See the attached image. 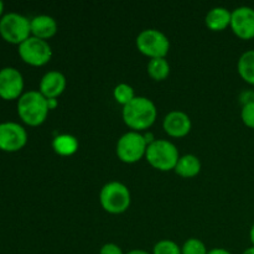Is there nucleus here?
<instances>
[{
    "mask_svg": "<svg viewBox=\"0 0 254 254\" xmlns=\"http://www.w3.org/2000/svg\"><path fill=\"white\" fill-rule=\"evenodd\" d=\"M124 123L135 131L144 130L153 126L158 116V109L151 99L143 96H135L128 104L123 107Z\"/></svg>",
    "mask_w": 254,
    "mask_h": 254,
    "instance_id": "nucleus-1",
    "label": "nucleus"
},
{
    "mask_svg": "<svg viewBox=\"0 0 254 254\" xmlns=\"http://www.w3.org/2000/svg\"><path fill=\"white\" fill-rule=\"evenodd\" d=\"M47 98L40 91H27L17 99L19 117L29 126H40L44 123L49 113Z\"/></svg>",
    "mask_w": 254,
    "mask_h": 254,
    "instance_id": "nucleus-2",
    "label": "nucleus"
},
{
    "mask_svg": "<svg viewBox=\"0 0 254 254\" xmlns=\"http://www.w3.org/2000/svg\"><path fill=\"white\" fill-rule=\"evenodd\" d=\"M145 158L151 166L161 171L175 169L179 160V150L176 145L165 139H156L146 148Z\"/></svg>",
    "mask_w": 254,
    "mask_h": 254,
    "instance_id": "nucleus-3",
    "label": "nucleus"
},
{
    "mask_svg": "<svg viewBox=\"0 0 254 254\" xmlns=\"http://www.w3.org/2000/svg\"><path fill=\"white\" fill-rule=\"evenodd\" d=\"M99 201L107 212L122 213L128 210L130 205V191L123 183L111 181L102 188Z\"/></svg>",
    "mask_w": 254,
    "mask_h": 254,
    "instance_id": "nucleus-4",
    "label": "nucleus"
},
{
    "mask_svg": "<svg viewBox=\"0 0 254 254\" xmlns=\"http://www.w3.org/2000/svg\"><path fill=\"white\" fill-rule=\"evenodd\" d=\"M30 19L19 12H6L0 19V35L10 44L20 45L31 36Z\"/></svg>",
    "mask_w": 254,
    "mask_h": 254,
    "instance_id": "nucleus-5",
    "label": "nucleus"
},
{
    "mask_svg": "<svg viewBox=\"0 0 254 254\" xmlns=\"http://www.w3.org/2000/svg\"><path fill=\"white\" fill-rule=\"evenodd\" d=\"M136 47L141 54L150 59L165 57L170 49V41L160 30L145 29L141 30L136 36Z\"/></svg>",
    "mask_w": 254,
    "mask_h": 254,
    "instance_id": "nucleus-6",
    "label": "nucleus"
},
{
    "mask_svg": "<svg viewBox=\"0 0 254 254\" xmlns=\"http://www.w3.org/2000/svg\"><path fill=\"white\" fill-rule=\"evenodd\" d=\"M145 138L139 131L131 130L124 133L117 143V155L124 163H136L140 160L146 153Z\"/></svg>",
    "mask_w": 254,
    "mask_h": 254,
    "instance_id": "nucleus-7",
    "label": "nucleus"
},
{
    "mask_svg": "<svg viewBox=\"0 0 254 254\" xmlns=\"http://www.w3.org/2000/svg\"><path fill=\"white\" fill-rule=\"evenodd\" d=\"M19 55L26 64L42 66L52 57V49L46 40L30 36L19 45Z\"/></svg>",
    "mask_w": 254,
    "mask_h": 254,
    "instance_id": "nucleus-8",
    "label": "nucleus"
},
{
    "mask_svg": "<svg viewBox=\"0 0 254 254\" xmlns=\"http://www.w3.org/2000/svg\"><path fill=\"white\" fill-rule=\"evenodd\" d=\"M27 133L24 127L15 122L0 123V149L4 151H17L24 148Z\"/></svg>",
    "mask_w": 254,
    "mask_h": 254,
    "instance_id": "nucleus-9",
    "label": "nucleus"
},
{
    "mask_svg": "<svg viewBox=\"0 0 254 254\" xmlns=\"http://www.w3.org/2000/svg\"><path fill=\"white\" fill-rule=\"evenodd\" d=\"M24 89V77L15 67H2L0 69V97L6 101L20 98Z\"/></svg>",
    "mask_w": 254,
    "mask_h": 254,
    "instance_id": "nucleus-10",
    "label": "nucleus"
},
{
    "mask_svg": "<svg viewBox=\"0 0 254 254\" xmlns=\"http://www.w3.org/2000/svg\"><path fill=\"white\" fill-rule=\"evenodd\" d=\"M232 31L242 40L254 37V9L251 6L236 7L231 15Z\"/></svg>",
    "mask_w": 254,
    "mask_h": 254,
    "instance_id": "nucleus-11",
    "label": "nucleus"
},
{
    "mask_svg": "<svg viewBox=\"0 0 254 254\" xmlns=\"http://www.w3.org/2000/svg\"><path fill=\"white\" fill-rule=\"evenodd\" d=\"M191 119L185 112L171 111L165 116L163 121V128L169 135L180 138L185 136L191 130Z\"/></svg>",
    "mask_w": 254,
    "mask_h": 254,
    "instance_id": "nucleus-12",
    "label": "nucleus"
},
{
    "mask_svg": "<svg viewBox=\"0 0 254 254\" xmlns=\"http://www.w3.org/2000/svg\"><path fill=\"white\" fill-rule=\"evenodd\" d=\"M66 77L60 71H49L40 81V92L46 98H57L66 88Z\"/></svg>",
    "mask_w": 254,
    "mask_h": 254,
    "instance_id": "nucleus-13",
    "label": "nucleus"
},
{
    "mask_svg": "<svg viewBox=\"0 0 254 254\" xmlns=\"http://www.w3.org/2000/svg\"><path fill=\"white\" fill-rule=\"evenodd\" d=\"M30 25H31L32 36L42 40L50 39L57 32L56 20L46 14L36 15L30 19Z\"/></svg>",
    "mask_w": 254,
    "mask_h": 254,
    "instance_id": "nucleus-14",
    "label": "nucleus"
},
{
    "mask_svg": "<svg viewBox=\"0 0 254 254\" xmlns=\"http://www.w3.org/2000/svg\"><path fill=\"white\" fill-rule=\"evenodd\" d=\"M231 15L232 11L223 6H215L206 14L205 22L207 27L213 31H221L231 25Z\"/></svg>",
    "mask_w": 254,
    "mask_h": 254,
    "instance_id": "nucleus-15",
    "label": "nucleus"
},
{
    "mask_svg": "<svg viewBox=\"0 0 254 254\" xmlns=\"http://www.w3.org/2000/svg\"><path fill=\"white\" fill-rule=\"evenodd\" d=\"M176 174L183 178H193L197 175L201 170V161L193 154H185L180 156L176 164L175 169Z\"/></svg>",
    "mask_w": 254,
    "mask_h": 254,
    "instance_id": "nucleus-16",
    "label": "nucleus"
},
{
    "mask_svg": "<svg viewBox=\"0 0 254 254\" xmlns=\"http://www.w3.org/2000/svg\"><path fill=\"white\" fill-rule=\"evenodd\" d=\"M52 148L57 154L64 156L72 155L78 149V140L71 134H59L52 140Z\"/></svg>",
    "mask_w": 254,
    "mask_h": 254,
    "instance_id": "nucleus-17",
    "label": "nucleus"
},
{
    "mask_svg": "<svg viewBox=\"0 0 254 254\" xmlns=\"http://www.w3.org/2000/svg\"><path fill=\"white\" fill-rule=\"evenodd\" d=\"M237 69L240 76L247 83L254 84V50H248L241 55L237 62Z\"/></svg>",
    "mask_w": 254,
    "mask_h": 254,
    "instance_id": "nucleus-18",
    "label": "nucleus"
},
{
    "mask_svg": "<svg viewBox=\"0 0 254 254\" xmlns=\"http://www.w3.org/2000/svg\"><path fill=\"white\" fill-rule=\"evenodd\" d=\"M148 73L156 81H163L170 73V64L165 57L150 59L148 62Z\"/></svg>",
    "mask_w": 254,
    "mask_h": 254,
    "instance_id": "nucleus-19",
    "label": "nucleus"
},
{
    "mask_svg": "<svg viewBox=\"0 0 254 254\" xmlns=\"http://www.w3.org/2000/svg\"><path fill=\"white\" fill-rule=\"evenodd\" d=\"M114 98L118 103L123 104V107L126 104H128L131 99L135 98V93H134V89L130 84L128 83H119L117 84L116 88L113 91Z\"/></svg>",
    "mask_w": 254,
    "mask_h": 254,
    "instance_id": "nucleus-20",
    "label": "nucleus"
},
{
    "mask_svg": "<svg viewBox=\"0 0 254 254\" xmlns=\"http://www.w3.org/2000/svg\"><path fill=\"white\" fill-rule=\"evenodd\" d=\"M207 248H206L205 243L198 238H189L185 241L181 247V253L183 254H207Z\"/></svg>",
    "mask_w": 254,
    "mask_h": 254,
    "instance_id": "nucleus-21",
    "label": "nucleus"
},
{
    "mask_svg": "<svg viewBox=\"0 0 254 254\" xmlns=\"http://www.w3.org/2000/svg\"><path fill=\"white\" fill-rule=\"evenodd\" d=\"M153 254H183L181 247L171 240H161L155 243L153 248Z\"/></svg>",
    "mask_w": 254,
    "mask_h": 254,
    "instance_id": "nucleus-22",
    "label": "nucleus"
},
{
    "mask_svg": "<svg viewBox=\"0 0 254 254\" xmlns=\"http://www.w3.org/2000/svg\"><path fill=\"white\" fill-rule=\"evenodd\" d=\"M241 118L246 126L254 129V102L243 104L242 111H241Z\"/></svg>",
    "mask_w": 254,
    "mask_h": 254,
    "instance_id": "nucleus-23",
    "label": "nucleus"
},
{
    "mask_svg": "<svg viewBox=\"0 0 254 254\" xmlns=\"http://www.w3.org/2000/svg\"><path fill=\"white\" fill-rule=\"evenodd\" d=\"M99 254H124L122 248L116 243H106L99 250Z\"/></svg>",
    "mask_w": 254,
    "mask_h": 254,
    "instance_id": "nucleus-24",
    "label": "nucleus"
},
{
    "mask_svg": "<svg viewBox=\"0 0 254 254\" xmlns=\"http://www.w3.org/2000/svg\"><path fill=\"white\" fill-rule=\"evenodd\" d=\"M207 254H232L230 251L225 250V248H212L207 252Z\"/></svg>",
    "mask_w": 254,
    "mask_h": 254,
    "instance_id": "nucleus-25",
    "label": "nucleus"
},
{
    "mask_svg": "<svg viewBox=\"0 0 254 254\" xmlns=\"http://www.w3.org/2000/svg\"><path fill=\"white\" fill-rule=\"evenodd\" d=\"M47 106H49V109H55L59 106V101L56 98H47Z\"/></svg>",
    "mask_w": 254,
    "mask_h": 254,
    "instance_id": "nucleus-26",
    "label": "nucleus"
},
{
    "mask_svg": "<svg viewBox=\"0 0 254 254\" xmlns=\"http://www.w3.org/2000/svg\"><path fill=\"white\" fill-rule=\"evenodd\" d=\"M144 138H145V140H146V144H151L153 143V141H155L156 139L154 138V135H153V133H146V134H144Z\"/></svg>",
    "mask_w": 254,
    "mask_h": 254,
    "instance_id": "nucleus-27",
    "label": "nucleus"
},
{
    "mask_svg": "<svg viewBox=\"0 0 254 254\" xmlns=\"http://www.w3.org/2000/svg\"><path fill=\"white\" fill-rule=\"evenodd\" d=\"M126 254H150V253H148L146 251H144V250H131Z\"/></svg>",
    "mask_w": 254,
    "mask_h": 254,
    "instance_id": "nucleus-28",
    "label": "nucleus"
},
{
    "mask_svg": "<svg viewBox=\"0 0 254 254\" xmlns=\"http://www.w3.org/2000/svg\"><path fill=\"white\" fill-rule=\"evenodd\" d=\"M250 238H251V242H252V245L254 246V223H253L252 227H251V231H250Z\"/></svg>",
    "mask_w": 254,
    "mask_h": 254,
    "instance_id": "nucleus-29",
    "label": "nucleus"
},
{
    "mask_svg": "<svg viewBox=\"0 0 254 254\" xmlns=\"http://www.w3.org/2000/svg\"><path fill=\"white\" fill-rule=\"evenodd\" d=\"M243 254H254V246H252V247L247 248V250L243 252Z\"/></svg>",
    "mask_w": 254,
    "mask_h": 254,
    "instance_id": "nucleus-30",
    "label": "nucleus"
},
{
    "mask_svg": "<svg viewBox=\"0 0 254 254\" xmlns=\"http://www.w3.org/2000/svg\"><path fill=\"white\" fill-rule=\"evenodd\" d=\"M2 11H4V2L0 0V19H1V16H2Z\"/></svg>",
    "mask_w": 254,
    "mask_h": 254,
    "instance_id": "nucleus-31",
    "label": "nucleus"
}]
</instances>
